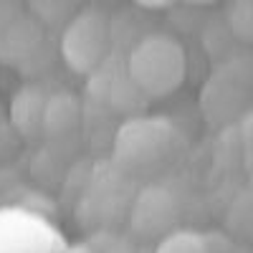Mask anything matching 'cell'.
<instances>
[{
  "instance_id": "obj_1",
  "label": "cell",
  "mask_w": 253,
  "mask_h": 253,
  "mask_svg": "<svg viewBox=\"0 0 253 253\" xmlns=\"http://www.w3.org/2000/svg\"><path fill=\"white\" fill-rule=\"evenodd\" d=\"M126 76L147 99L175 94L187 76V53L170 33H150L132 48Z\"/></svg>"
},
{
  "instance_id": "obj_2",
  "label": "cell",
  "mask_w": 253,
  "mask_h": 253,
  "mask_svg": "<svg viewBox=\"0 0 253 253\" xmlns=\"http://www.w3.org/2000/svg\"><path fill=\"white\" fill-rule=\"evenodd\" d=\"M175 155L177 129L162 117H132L114 139V160L129 175H155Z\"/></svg>"
},
{
  "instance_id": "obj_3",
  "label": "cell",
  "mask_w": 253,
  "mask_h": 253,
  "mask_svg": "<svg viewBox=\"0 0 253 253\" xmlns=\"http://www.w3.org/2000/svg\"><path fill=\"white\" fill-rule=\"evenodd\" d=\"M112 51V20L99 8L76 10L61 36V56L76 74H94Z\"/></svg>"
},
{
  "instance_id": "obj_4",
  "label": "cell",
  "mask_w": 253,
  "mask_h": 253,
  "mask_svg": "<svg viewBox=\"0 0 253 253\" xmlns=\"http://www.w3.org/2000/svg\"><path fill=\"white\" fill-rule=\"evenodd\" d=\"M251 101V74L243 58H228L210 74L200 94V109L213 126L228 129L233 122H241Z\"/></svg>"
},
{
  "instance_id": "obj_5",
  "label": "cell",
  "mask_w": 253,
  "mask_h": 253,
  "mask_svg": "<svg viewBox=\"0 0 253 253\" xmlns=\"http://www.w3.org/2000/svg\"><path fill=\"white\" fill-rule=\"evenodd\" d=\"M51 61L46 28L23 10L5 28H0V63L23 74H36Z\"/></svg>"
},
{
  "instance_id": "obj_6",
  "label": "cell",
  "mask_w": 253,
  "mask_h": 253,
  "mask_svg": "<svg viewBox=\"0 0 253 253\" xmlns=\"http://www.w3.org/2000/svg\"><path fill=\"white\" fill-rule=\"evenodd\" d=\"M180 223V203L177 198L160 185L142 190L132 205V228L144 238L162 241L177 230Z\"/></svg>"
},
{
  "instance_id": "obj_7",
  "label": "cell",
  "mask_w": 253,
  "mask_h": 253,
  "mask_svg": "<svg viewBox=\"0 0 253 253\" xmlns=\"http://www.w3.org/2000/svg\"><path fill=\"white\" fill-rule=\"evenodd\" d=\"M81 124V101L71 91H58L46 99L43 107V124H41V134L51 139L71 137Z\"/></svg>"
},
{
  "instance_id": "obj_8",
  "label": "cell",
  "mask_w": 253,
  "mask_h": 253,
  "mask_svg": "<svg viewBox=\"0 0 253 253\" xmlns=\"http://www.w3.org/2000/svg\"><path fill=\"white\" fill-rule=\"evenodd\" d=\"M46 94L41 86L20 89L10 107V122L20 137H41V124H43V107Z\"/></svg>"
},
{
  "instance_id": "obj_9",
  "label": "cell",
  "mask_w": 253,
  "mask_h": 253,
  "mask_svg": "<svg viewBox=\"0 0 253 253\" xmlns=\"http://www.w3.org/2000/svg\"><path fill=\"white\" fill-rule=\"evenodd\" d=\"M223 26L238 43H248L253 36V5L248 0H236L223 10Z\"/></svg>"
},
{
  "instance_id": "obj_10",
  "label": "cell",
  "mask_w": 253,
  "mask_h": 253,
  "mask_svg": "<svg viewBox=\"0 0 253 253\" xmlns=\"http://www.w3.org/2000/svg\"><path fill=\"white\" fill-rule=\"evenodd\" d=\"M109 99H112V107L119 109V112H124V114L142 112L144 109V101H147V96L129 81V76H126V74H124V79L122 76L114 79L112 89H109Z\"/></svg>"
},
{
  "instance_id": "obj_11",
  "label": "cell",
  "mask_w": 253,
  "mask_h": 253,
  "mask_svg": "<svg viewBox=\"0 0 253 253\" xmlns=\"http://www.w3.org/2000/svg\"><path fill=\"white\" fill-rule=\"evenodd\" d=\"M155 253H210V246L203 236L195 233V230L177 228L157 243Z\"/></svg>"
},
{
  "instance_id": "obj_12",
  "label": "cell",
  "mask_w": 253,
  "mask_h": 253,
  "mask_svg": "<svg viewBox=\"0 0 253 253\" xmlns=\"http://www.w3.org/2000/svg\"><path fill=\"white\" fill-rule=\"evenodd\" d=\"M225 228H228V233L241 243L251 238V195H248V190H243V193L230 203L228 215H225Z\"/></svg>"
},
{
  "instance_id": "obj_13",
  "label": "cell",
  "mask_w": 253,
  "mask_h": 253,
  "mask_svg": "<svg viewBox=\"0 0 253 253\" xmlns=\"http://www.w3.org/2000/svg\"><path fill=\"white\" fill-rule=\"evenodd\" d=\"M23 8L26 5H20V3H0V28H5L10 20H15L20 13H23Z\"/></svg>"
}]
</instances>
